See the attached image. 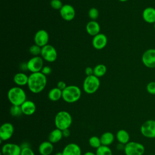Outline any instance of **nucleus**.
Here are the masks:
<instances>
[{"instance_id": "nucleus-1", "label": "nucleus", "mask_w": 155, "mask_h": 155, "mask_svg": "<svg viewBox=\"0 0 155 155\" xmlns=\"http://www.w3.org/2000/svg\"><path fill=\"white\" fill-rule=\"evenodd\" d=\"M47 77L41 72L32 73L28 76V87L33 93H41L47 85Z\"/></svg>"}, {"instance_id": "nucleus-2", "label": "nucleus", "mask_w": 155, "mask_h": 155, "mask_svg": "<svg viewBox=\"0 0 155 155\" xmlns=\"http://www.w3.org/2000/svg\"><path fill=\"white\" fill-rule=\"evenodd\" d=\"M7 97L9 102L13 105L21 106L27 100L25 91L19 86L10 88L7 93Z\"/></svg>"}, {"instance_id": "nucleus-3", "label": "nucleus", "mask_w": 155, "mask_h": 155, "mask_svg": "<svg viewBox=\"0 0 155 155\" xmlns=\"http://www.w3.org/2000/svg\"><path fill=\"white\" fill-rule=\"evenodd\" d=\"M72 122V117L67 111H59L54 117V125L56 128L62 131L69 128Z\"/></svg>"}, {"instance_id": "nucleus-4", "label": "nucleus", "mask_w": 155, "mask_h": 155, "mask_svg": "<svg viewBox=\"0 0 155 155\" xmlns=\"http://www.w3.org/2000/svg\"><path fill=\"white\" fill-rule=\"evenodd\" d=\"M81 96V90L76 85H71L67 86L62 90L63 100L67 103H74L77 102Z\"/></svg>"}, {"instance_id": "nucleus-5", "label": "nucleus", "mask_w": 155, "mask_h": 155, "mask_svg": "<svg viewBox=\"0 0 155 155\" xmlns=\"http://www.w3.org/2000/svg\"><path fill=\"white\" fill-rule=\"evenodd\" d=\"M100 86L99 78L91 75L87 76L83 83V90L87 94H93L97 91Z\"/></svg>"}, {"instance_id": "nucleus-6", "label": "nucleus", "mask_w": 155, "mask_h": 155, "mask_svg": "<svg viewBox=\"0 0 155 155\" xmlns=\"http://www.w3.org/2000/svg\"><path fill=\"white\" fill-rule=\"evenodd\" d=\"M124 151L125 155H143L145 153V147L139 142L130 141L125 145Z\"/></svg>"}, {"instance_id": "nucleus-7", "label": "nucleus", "mask_w": 155, "mask_h": 155, "mask_svg": "<svg viewBox=\"0 0 155 155\" xmlns=\"http://www.w3.org/2000/svg\"><path fill=\"white\" fill-rule=\"evenodd\" d=\"M142 135L147 138H155V120L149 119L145 121L140 128Z\"/></svg>"}, {"instance_id": "nucleus-8", "label": "nucleus", "mask_w": 155, "mask_h": 155, "mask_svg": "<svg viewBox=\"0 0 155 155\" xmlns=\"http://www.w3.org/2000/svg\"><path fill=\"white\" fill-rule=\"evenodd\" d=\"M41 56L44 60L48 62H53L56 60L58 53L53 46L47 44L42 47Z\"/></svg>"}, {"instance_id": "nucleus-9", "label": "nucleus", "mask_w": 155, "mask_h": 155, "mask_svg": "<svg viewBox=\"0 0 155 155\" xmlns=\"http://www.w3.org/2000/svg\"><path fill=\"white\" fill-rule=\"evenodd\" d=\"M28 70L31 73L41 72L44 67V61L42 57L33 56L27 62Z\"/></svg>"}, {"instance_id": "nucleus-10", "label": "nucleus", "mask_w": 155, "mask_h": 155, "mask_svg": "<svg viewBox=\"0 0 155 155\" xmlns=\"http://www.w3.org/2000/svg\"><path fill=\"white\" fill-rule=\"evenodd\" d=\"M143 65L150 68H155V49L149 48L145 50L142 56Z\"/></svg>"}, {"instance_id": "nucleus-11", "label": "nucleus", "mask_w": 155, "mask_h": 155, "mask_svg": "<svg viewBox=\"0 0 155 155\" xmlns=\"http://www.w3.org/2000/svg\"><path fill=\"white\" fill-rule=\"evenodd\" d=\"M15 128L13 125L9 122H5L0 127V139L1 141L9 140L14 133Z\"/></svg>"}, {"instance_id": "nucleus-12", "label": "nucleus", "mask_w": 155, "mask_h": 155, "mask_svg": "<svg viewBox=\"0 0 155 155\" xmlns=\"http://www.w3.org/2000/svg\"><path fill=\"white\" fill-rule=\"evenodd\" d=\"M21 151L20 145L13 143H6L1 148L2 155H20Z\"/></svg>"}, {"instance_id": "nucleus-13", "label": "nucleus", "mask_w": 155, "mask_h": 155, "mask_svg": "<svg viewBox=\"0 0 155 155\" xmlns=\"http://www.w3.org/2000/svg\"><path fill=\"white\" fill-rule=\"evenodd\" d=\"M49 40V35L45 30H39L35 35L34 41L35 44L42 47L48 44Z\"/></svg>"}, {"instance_id": "nucleus-14", "label": "nucleus", "mask_w": 155, "mask_h": 155, "mask_svg": "<svg viewBox=\"0 0 155 155\" xmlns=\"http://www.w3.org/2000/svg\"><path fill=\"white\" fill-rule=\"evenodd\" d=\"M60 15L65 21H70L75 16V10L71 5L64 4L60 10Z\"/></svg>"}, {"instance_id": "nucleus-15", "label": "nucleus", "mask_w": 155, "mask_h": 155, "mask_svg": "<svg viewBox=\"0 0 155 155\" xmlns=\"http://www.w3.org/2000/svg\"><path fill=\"white\" fill-rule=\"evenodd\" d=\"M107 44V36L103 33H99L93 36L92 40V44L94 48L97 50L103 49Z\"/></svg>"}, {"instance_id": "nucleus-16", "label": "nucleus", "mask_w": 155, "mask_h": 155, "mask_svg": "<svg viewBox=\"0 0 155 155\" xmlns=\"http://www.w3.org/2000/svg\"><path fill=\"white\" fill-rule=\"evenodd\" d=\"M62 155H82L81 147L75 143L67 144L62 151Z\"/></svg>"}, {"instance_id": "nucleus-17", "label": "nucleus", "mask_w": 155, "mask_h": 155, "mask_svg": "<svg viewBox=\"0 0 155 155\" xmlns=\"http://www.w3.org/2000/svg\"><path fill=\"white\" fill-rule=\"evenodd\" d=\"M143 19L148 24L155 22V8L152 7L145 8L142 12Z\"/></svg>"}, {"instance_id": "nucleus-18", "label": "nucleus", "mask_w": 155, "mask_h": 155, "mask_svg": "<svg viewBox=\"0 0 155 155\" xmlns=\"http://www.w3.org/2000/svg\"><path fill=\"white\" fill-rule=\"evenodd\" d=\"M22 113L27 116H30L34 114L36 111V107L34 102L26 100L21 105Z\"/></svg>"}, {"instance_id": "nucleus-19", "label": "nucleus", "mask_w": 155, "mask_h": 155, "mask_svg": "<svg viewBox=\"0 0 155 155\" xmlns=\"http://www.w3.org/2000/svg\"><path fill=\"white\" fill-rule=\"evenodd\" d=\"M54 150L53 145L50 141L42 142L38 148V151L41 155H50Z\"/></svg>"}, {"instance_id": "nucleus-20", "label": "nucleus", "mask_w": 155, "mask_h": 155, "mask_svg": "<svg viewBox=\"0 0 155 155\" xmlns=\"http://www.w3.org/2000/svg\"><path fill=\"white\" fill-rule=\"evenodd\" d=\"M86 31L88 35L92 36H94L99 33L100 25L96 21H89L86 25Z\"/></svg>"}, {"instance_id": "nucleus-21", "label": "nucleus", "mask_w": 155, "mask_h": 155, "mask_svg": "<svg viewBox=\"0 0 155 155\" xmlns=\"http://www.w3.org/2000/svg\"><path fill=\"white\" fill-rule=\"evenodd\" d=\"M63 137L62 131L56 128L49 133L48 139L52 143H55L59 142Z\"/></svg>"}, {"instance_id": "nucleus-22", "label": "nucleus", "mask_w": 155, "mask_h": 155, "mask_svg": "<svg viewBox=\"0 0 155 155\" xmlns=\"http://www.w3.org/2000/svg\"><path fill=\"white\" fill-rule=\"evenodd\" d=\"M28 81V76L22 72H19L16 73L13 78L14 82L19 87L27 85Z\"/></svg>"}, {"instance_id": "nucleus-23", "label": "nucleus", "mask_w": 155, "mask_h": 155, "mask_svg": "<svg viewBox=\"0 0 155 155\" xmlns=\"http://www.w3.org/2000/svg\"><path fill=\"white\" fill-rule=\"evenodd\" d=\"M130 134L125 130H119L116 133V139L120 143L126 145L130 142Z\"/></svg>"}, {"instance_id": "nucleus-24", "label": "nucleus", "mask_w": 155, "mask_h": 155, "mask_svg": "<svg viewBox=\"0 0 155 155\" xmlns=\"http://www.w3.org/2000/svg\"><path fill=\"white\" fill-rule=\"evenodd\" d=\"M100 139L102 145L109 146L114 142V136L111 132L107 131L101 136Z\"/></svg>"}, {"instance_id": "nucleus-25", "label": "nucleus", "mask_w": 155, "mask_h": 155, "mask_svg": "<svg viewBox=\"0 0 155 155\" xmlns=\"http://www.w3.org/2000/svg\"><path fill=\"white\" fill-rule=\"evenodd\" d=\"M62 96V91L58 88V87H54L51 88L48 93V99L53 102L59 101Z\"/></svg>"}, {"instance_id": "nucleus-26", "label": "nucleus", "mask_w": 155, "mask_h": 155, "mask_svg": "<svg viewBox=\"0 0 155 155\" xmlns=\"http://www.w3.org/2000/svg\"><path fill=\"white\" fill-rule=\"evenodd\" d=\"M107 72V67L104 64H98L93 68V74L97 78L102 77Z\"/></svg>"}, {"instance_id": "nucleus-27", "label": "nucleus", "mask_w": 155, "mask_h": 155, "mask_svg": "<svg viewBox=\"0 0 155 155\" xmlns=\"http://www.w3.org/2000/svg\"><path fill=\"white\" fill-rule=\"evenodd\" d=\"M96 155H112V151L108 146L101 145L96 149Z\"/></svg>"}, {"instance_id": "nucleus-28", "label": "nucleus", "mask_w": 155, "mask_h": 155, "mask_svg": "<svg viewBox=\"0 0 155 155\" xmlns=\"http://www.w3.org/2000/svg\"><path fill=\"white\" fill-rule=\"evenodd\" d=\"M10 113L13 117H18L21 116L23 113L21 106L12 105L10 108Z\"/></svg>"}, {"instance_id": "nucleus-29", "label": "nucleus", "mask_w": 155, "mask_h": 155, "mask_svg": "<svg viewBox=\"0 0 155 155\" xmlns=\"http://www.w3.org/2000/svg\"><path fill=\"white\" fill-rule=\"evenodd\" d=\"M88 143L91 147L96 149H97V148L102 145L100 137H98L96 136H91L88 140Z\"/></svg>"}, {"instance_id": "nucleus-30", "label": "nucleus", "mask_w": 155, "mask_h": 155, "mask_svg": "<svg viewBox=\"0 0 155 155\" xmlns=\"http://www.w3.org/2000/svg\"><path fill=\"white\" fill-rule=\"evenodd\" d=\"M41 48H42V47L38 46L36 44H35V45H31L29 48V51L34 56H37L39 54H41Z\"/></svg>"}, {"instance_id": "nucleus-31", "label": "nucleus", "mask_w": 155, "mask_h": 155, "mask_svg": "<svg viewBox=\"0 0 155 155\" xmlns=\"http://www.w3.org/2000/svg\"><path fill=\"white\" fill-rule=\"evenodd\" d=\"M88 16L91 20L95 21L96 19H97V18L99 16L98 10L95 7L91 8L88 11Z\"/></svg>"}, {"instance_id": "nucleus-32", "label": "nucleus", "mask_w": 155, "mask_h": 155, "mask_svg": "<svg viewBox=\"0 0 155 155\" xmlns=\"http://www.w3.org/2000/svg\"><path fill=\"white\" fill-rule=\"evenodd\" d=\"M50 5L53 9L59 10L63 6L62 2L61 0H51L50 1Z\"/></svg>"}, {"instance_id": "nucleus-33", "label": "nucleus", "mask_w": 155, "mask_h": 155, "mask_svg": "<svg viewBox=\"0 0 155 155\" xmlns=\"http://www.w3.org/2000/svg\"><path fill=\"white\" fill-rule=\"evenodd\" d=\"M147 92L151 94H155V82L152 81L149 82L146 87Z\"/></svg>"}, {"instance_id": "nucleus-34", "label": "nucleus", "mask_w": 155, "mask_h": 155, "mask_svg": "<svg viewBox=\"0 0 155 155\" xmlns=\"http://www.w3.org/2000/svg\"><path fill=\"white\" fill-rule=\"evenodd\" d=\"M20 155H35L34 151L30 147H26L21 148V154Z\"/></svg>"}, {"instance_id": "nucleus-35", "label": "nucleus", "mask_w": 155, "mask_h": 155, "mask_svg": "<svg viewBox=\"0 0 155 155\" xmlns=\"http://www.w3.org/2000/svg\"><path fill=\"white\" fill-rule=\"evenodd\" d=\"M51 71H52V70L49 66H44L41 72L42 73H43L44 75L47 76V75L50 74L51 73Z\"/></svg>"}, {"instance_id": "nucleus-36", "label": "nucleus", "mask_w": 155, "mask_h": 155, "mask_svg": "<svg viewBox=\"0 0 155 155\" xmlns=\"http://www.w3.org/2000/svg\"><path fill=\"white\" fill-rule=\"evenodd\" d=\"M67 87V85H66V84H65V82L64 81H59V82H58V84H57V87H58V88H59L60 90H61L62 91V90H64Z\"/></svg>"}, {"instance_id": "nucleus-37", "label": "nucleus", "mask_w": 155, "mask_h": 155, "mask_svg": "<svg viewBox=\"0 0 155 155\" xmlns=\"http://www.w3.org/2000/svg\"><path fill=\"white\" fill-rule=\"evenodd\" d=\"M85 73L87 76L93 75V68L90 67H87L85 69Z\"/></svg>"}, {"instance_id": "nucleus-38", "label": "nucleus", "mask_w": 155, "mask_h": 155, "mask_svg": "<svg viewBox=\"0 0 155 155\" xmlns=\"http://www.w3.org/2000/svg\"><path fill=\"white\" fill-rule=\"evenodd\" d=\"M62 134H63V136L65 137H68L70 135V131L69 130V129H65L64 130L62 131Z\"/></svg>"}, {"instance_id": "nucleus-39", "label": "nucleus", "mask_w": 155, "mask_h": 155, "mask_svg": "<svg viewBox=\"0 0 155 155\" xmlns=\"http://www.w3.org/2000/svg\"><path fill=\"white\" fill-rule=\"evenodd\" d=\"M125 145H124V144H122V143H119V144L117 145V147H116V148H117V150H124Z\"/></svg>"}, {"instance_id": "nucleus-40", "label": "nucleus", "mask_w": 155, "mask_h": 155, "mask_svg": "<svg viewBox=\"0 0 155 155\" xmlns=\"http://www.w3.org/2000/svg\"><path fill=\"white\" fill-rule=\"evenodd\" d=\"M83 155H96V153H94L91 151H87L86 153H85Z\"/></svg>"}, {"instance_id": "nucleus-41", "label": "nucleus", "mask_w": 155, "mask_h": 155, "mask_svg": "<svg viewBox=\"0 0 155 155\" xmlns=\"http://www.w3.org/2000/svg\"><path fill=\"white\" fill-rule=\"evenodd\" d=\"M54 155H62V152H58V153H56Z\"/></svg>"}, {"instance_id": "nucleus-42", "label": "nucleus", "mask_w": 155, "mask_h": 155, "mask_svg": "<svg viewBox=\"0 0 155 155\" xmlns=\"http://www.w3.org/2000/svg\"><path fill=\"white\" fill-rule=\"evenodd\" d=\"M119 1H120V2H126V1H127L128 0H119Z\"/></svg>"}, {"instance_id": "nucleus-43", "label": "nucleus", "mask_w": 155, "mask_h": 155, "mask_svg": "<svg viewBox=\"0 0 155 155\" xmlns=\"http://www.w3.org/2000/svg\"><path fill=\"white\" fill-rule=\"evenodd\" d=\"M154 29H155V22L154 23Z\"/></svg>"}, {"instance_id": "nucleus-44", "label": "nucleus", "mask_w": 155, "mask_h": 155, "mask_svg": "<svg viewBox=\"0 0 155 155\" xmlns=\"http://www.w3.org/2000/svg\"><path fill=\"white\" fill-rule=\"evenodd\" d=\"M150 155H154V154H150Z\"/></svg>"}]
</instances>
